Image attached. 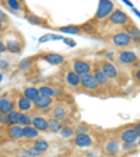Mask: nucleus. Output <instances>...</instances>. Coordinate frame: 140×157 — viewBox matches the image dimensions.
Returning a JSON list of instances; mask_svg holds the SVG:
<instances>
[{"label": "nucleus", "mask_w": 140, "mask_h": 157, "mask_svg": "<svg viewBox=\"0 0 140 157\" xmlns=\"http://www.w3.org/2000/svg\"><path fill=\"white\" fill-rule=\"evenodd\" d=\"M66 83H67L69 86H72V87H77V86L80 84V77H78L73 70L72 72H67V75H66Z\"/></svg>", "instance_id": "412c9836"}, {"label": "nucleus", "mask_w": 140, "mask_h": 157, "mask_svg": "<svg viewBox=\"0 0 140 157\" xmlns=\"http://www.w3.org/2000/svg\"><path fill=\"white\" fill-rule=\"evenodd\" d=\"M31 125H32V128H35L38 132L48 131V121L42 117H35L32 121H31Z\"/></svg>", "instance_id": "ddd939ff"}, {"label": "nucleus", "mask_w": 140, "mask_h": 157, "mask_svg": "<svg viewBox=\"0 0 140 157\" xmlns=\"http://www.w3.org/2000/svg\"><path fill=\"white\" fill-rule=\"evenodd\" d=\"M60 136L65 137V139L73 136V129L72 128H69V126H63L62 129H60Z\"/></svg>", "instance_id": "473e14b6"}, {"label": "nucleus", "mask_w": 140, "mask_h": 157, "mask_svg": "<svg viewBox=\"0 0 140 157\" xmlns=\"http://www.w3.org/2000/svg\"><path fill=\"white\" fill-rule=\"evenodd\" d=\"M27 18H28V21H31L32 24H39L41 23V18H39V17H35V16H28Z\"/></svg>", "instance_id": "f704fd0d"}, {"label": "nucleus", "mask_w": 140, "mask_h": 157, "mask_svg": "<svg viewBox=\"0 0 140 157\" xmlns=\"http://www.w3.org/2000/svg\"><path fill=\"white\" fill-rule=\"evenodd\" d=\"M7 7H9L10 10H13V11H20V10H21V3H20V2H17V0H7L6 3Z\"/></svg>", "instance_id": "7c9ffc66"}, {"label": "nucleus", "mask_w": 140, "mask_h": 157, "mask_svg": "<svg viewBox=\"0 0 140 157\" xmlns=\"http://www.w3.org/2000/svg\"><path fill=\"white\" fill-rule=\"evenodd\" d=\"M21 95H24L27 100H29V101L34 102L36 98L39 97V91H38V88L36 87H25L23 90V94Z\"/></svg>", "instance_id": "f3484780"}, {"label": "nucleus", "mask_w": 140, "mask_h": 157, "mask_svg": "<svg viewBox=\"0 0 140 157\" xmlns=\"http://www.w3.org/2000/svg\"><path fill=\"white\" fill-rule=\"evenodd\" d=\"M36 150H39L41 153H44V151L48 150V147H49V143L46 140H42V139H39V140H35V143H34V146Z\"/></svg>", "instance_id": "cd10ccee"}, {"label": "nucleus", "mask_w": 140, "mask_h": 157, "mask_svg": "<svg viewBox=\"0 0 140 157\" xmlns=\"http://www.w3.org/2000/svg\"><path fill=\"white\" fill-rule=\"evenodd\" d=\"M62 122L58 121V119H49L48 121V131H51L52 133H56V132H60V129H62Z\"/></svg>", "instance_id": "b1692460"}, {"label": "nucleus", "mask_w": 140, "mask_h": 157, "mask_svg": "<svg viewBox=\"0 0 140 157\" xmlns=\"http://www.w3.org/2000/svg\"><path fill=\"white\" fill-rule=\"evenodd\" d=\"M53 119H58V121H65L66 118H67V111H66V108L62 107V105H58V107L53 108Z\"/></svg>", "instance_id": "6ab92c4d"}, {"label": "nucleus", "mask_w": 140, "mask_h": 157, "mask_svg": "<svg viewBox=\"0 0 140 157\" xmlns=\"http://www.w3.org/2000/svg\"><path fill=\"white\" fill-rule=\"evenodd\" d=\"M133 77H134V80H136L137 83H140V69H136V70H134Z\"/></svg>", "instance_id": "ea45409f"}, {"label": "nucleus", "mask_w": 140, "mask_h": 157, "mask_svg": "<svg viewBox=\"0 0 140 157\" xmlns=\"http://www.w3.org/2000/svg\"><path fill=\"white\" fill-rule=\"evenodd\" d=\"M3 29V23H0V31Z\"/></svg>", "instance_id": "c03bdc74"}, {"label": "nucleus", "mask_w": 140, "mask_h": 157, "mask_svg": "<svg viewBox=\"0 0 140 157\" xmlns=\"http://www.w3.org/2000/svg\"><path fill=\"white\" fill-rule=\"evenodd\" d=\"M74 143L78 147H88L93 143V140H91V136H88L87 133H80V135H76Z\"/></svg>", "instance_id": "2eb2a0df"}, {"label": "nucleus", "mask_w": 140, "mask_h": 157, "mask_svg": "<svg viewBox=\"0 0 140 157\" xmlns=\"http://www.w3.org/2000/svg\"><path fill=\"white\" fill-rule=\"evenodd\" d=\"M38 133L39 132L32 126L23 128V137H25V139H36V137H38Z\"/></svg>", "instance_id": "5701e85b"}, {"label": "nucleus", "mask_w": 140, "mask_h": 157, "mask_svg": "<svg viewBox=\"0 0 140 157\" xmlns=\"http://www.w3.org/2000/svg\"><path fill=\"white\" fill-rule=\"evenodd\" d=\"M38 91H39V95H44V97H49V98H52L53 95L58 94V91H56L55 88L49 87V86H41V87L38 88Z\"/></svg>", "instance_id": "4be33fe9"}, {"label": "nucleus", "mask_w": 140, "mask_h": 157, "mask_svg": "<svg viewBox=\"0 0 140 157\" xmlns=\"http://www.w3.org/2000/svg\"><path fill=\"white\" fill-rule=\"evenodd\" d=\"M4 51H6V45H4L3 41H0V55H2Z\"/></svg>", "instance_id": "79ce46f5"}, {"label": "nucleus", "mask_w": 140, "mask_h": 157, "mask_svg": "<svg viewBox=\"0 0 140 157\" xmlns=\"http://www.w3.org/2000/svg\"><path fill=\"white\" fill-rule=\"evenodd\" d=\"M134 143H125L123 144V150L125 151H129V150H133Z\"/></svg>", "instance_id": "e433bc0d"}, {"label": "nucleus", "mask_w": 140, "mask_h": 157, "mask_svg": "<svg viewBox=\"0 0 140 157\" xmlns=\"http://www.w3.org/2000/svg\"><path fill=\"white\" fill-rule=\"evenodd\" d=\"M56 39H63L62 35H53V34H46V35H44L42 38H39V42L44 44L46 42V41H56Z\"/></svg>", "instance_id": "2f4dec72"}, {"label": "nucleus", "mask_w": 140, "mask_h": 157, "mask_svg": "<svg viewBox=\"0 0 140 157\" xmlns=\"http://www.w3.org/2000/svg\"><path fill=\"white\" fill-rule=\"evenodd\" d=\"M118 60L122 63V65H132L137 60V56L134 52L132 51H122L119 55H118Z\"/></svg>", "instance_id": "6e6552de"}, {"label": "nucleus", "mask_w": 140, "mask_h": 157, "mask_svg": "<svg viewBox=\"0 0 140 157\" xmlns=\"http://www.w3.org/2000/svg\"><path fill=\"white\" fill-rule=\"evenodd\" d=\"M42 59L45 60V62L51 63V65H62L63 62H65V58H63L60 53H55V52H51V53H45V55L42 56Z\"/></svg>", "instance_id": "9d476101"}, {"label": "nucleus", "mask_w": 140, "mask_h": 157, "mask_svg": "<svg viewBox=\"0 0 140 157\" xmlns=\"http://www.w3.org/2000/svg\"><path fill=\"white\" fill-rule=\"evenodd\" d=\"M126 33L127 35L131 36L132 42H140V29L137 28L136 25H133V24L131 23V25H126Z\"/></svg>", "instance_id": "a211bd4d"}, {"label": "nucleus", "mask_w": 140, "mask_h": 157, "mask_svg": "<svg viewBox=\"0 0 140 157\" xmlns=\"http://www.w3.org/2000/svg\"><path fill=\"white\" fill-rule=\"evenodd\" d=\"M2 78H3V76H2V75H0V82H2Z\"/></svg>", "instance_id": "a18cd8bd"}, {"label": "nucleus", "mask_w": 140, "mask_h": 157, "mask_svg": "<svg viewBox=\"0 0 140 157\" xmlns=\"http://www.w3.org/2000/svg\"><path fill=\"white\" fill-rule=\"evenodd\" d=\"M108 18H109V23L111 24H118V25H127V24L131 23V18L122 10H114L112 14Z\"/></svg>", "instance_id": "f03ea898"}, {"label": "nucleus", "mask_w": 140, "mask_h": 157, "mask_svg": "<svg viewBox=\"0 0 140 157\" xmlns=\"http://www.w3.org/2000/svg\"><path fill=\"white\" fill-rule=\"evenodd\" d=\"M114 3L109 2V0H101L100 4H98L97 13H95V18L97 20H105L107 17H109L114 11Z\"/></svg>", "instance_id": "f257e3e1"}, {"label": "nucleus", "mask_w": 140, "mask_h": 157, "mask_svg": "<svg viewBox=\"0 0 140 157\" xmlns=\"http://www.w3.org/2000/svg\"><path fill=\"white\" fill-rule=\"evenodd\" d=\"M80 84L84 88H87V90H91V91H95V90L100 87V84L97 83L95 77L91 73H90V75H85V76H81V77H80Z\"/></svg>", "instance_id": "39448f33"}, {"label": "nucleus", "mask_w": 140, "mask_h": 157, "mask_svg": "<svg viewBox=\"0 0 140 157\" xmlns=\"http://www.w3.org/2000/svg\"><path fill=\"white\" fill-rule=\"evenodd\" d=\"M51 104H52V98L44 97V95H39L35 101H34V105L36 108H39V109H46V108L51 107Z\"/></svg>", "instance_id": "dca6fc26"}, {"label": "nucleus", "mask_w": 140, "mask_h": 157, "mask_svg": "<svg viewBox=\"0 0 140 157\" xmlns=\"http://www.w3.org/2000/svg\"><path fill=\"white\" fill-rule=\"evenodd\" d=\"M119 139H121L123 143H134V142L139 139V135L136 133L133 128H126L123 131L121 132L119 135Z\"/></svg>", "instance_id": "423d86ee"}, {"label": "nucleus", "mask_w": 140, "mask_h": 157, "mask_svg": "<svg viewBox=\"0 0 140 157\" xmlns=\"http://www.w3.org/2000/svg\"><path fill=\"white\" fill-rule=\"evenodd\" d=\"M93 76L95 77V80H97V83L100 86H107L108 82H109V80L107 78V76L101 72V69H95V72H94V75Z\"/></svg>", "instance_id": "a878e982"}, {"label": "nucleus", "mask_w": 140, "mask_h": 157, "mask_svg": "<svg viewBox=\"0 0 140 157\" xmlns=\"http://www.w3.org/2000/svg\"><path fill=\"white\" fill-rule=\"evenodd\" d=\"M14 111V102H11L9 98H0V112L9 114Z\"/></svg>", "instance_id": "aec40b11"}, {"label": "nucleus", "mask_w": 140, "mask_h": 157, "mask_svg": "<svg viewBox=\"0 0 140 157\" xmlns=\"http://www.w3.org/2000/svg\"><path fill=\"white\" fill-rule=\"evenodd\" d=\"M18 125L23 128L25 126H31V118H29L28 114H24V112H20V121H18Z\"/></svg>", "instance_id": "c756f323"}, {"label": "nucleus", "mask_w": 140, "mask_h": 157, "mask_svg": "<svg viewBox=\"0 0 140 157\" xmlns=\"http://www.w3.org/2000/svg\"><path fill=\"white\" fill-rule=\"evenodd\" d=\"M112 44L119 48H125V46H129L132 44L131 36L127 35L126 31H122V33H118L112 36Z\"/></svg>", "instance_id": "20e7f679"}, {"label": "nucleus", "mask_w": 140, "mask_h": 157, "mask_svg": "<svg viewBox=\"0 0 140 157\" xmlns=\"http://www.w3.org/2000/svg\"><path fill=\"white\" fill-rule=\"evenodd\" d=\"M133 129H134V131H136V133L139 135V137H140V121H139V122H136V124H134Z\"/></svg>", "instance_id": "a19ab883"}, {"label": "nucleus", "mask_w": 140, "mask_h": 157, "mask_svg": "<svg viewBox=\"0 0 140 157\" xmlns=\"http://www.w3.org/2000/svg\"><path fill=\"white\" fill-rule=\"evenodd\" d=\"M18 121H20V112L18 111H11L7 114V125L16 126V125H18Z\"/></svg>", "instance_id": "393cba45"}, {"label": "nucleus", "mask_w": 140, "mask_h": 157, "mask_svg": "<svg viewBox=\"0 0 140 157\" xmlns=\"http://www.w3.org/2000/svg\"><path fill=\"white\" fill-rule=\"evenodd\" d=\"M0 67H7V62H4V60H0Z\"/></svg>", "instance_id": "37998d69"}, {"label": "nucleus", "mask_w": 140, "mask_h": 157, "mask_svg": "<svg viewBox=\"0 0 140 157\" xmlns=\"http://www.w3.org/2000/svg\"><path fill=\"white\" fill-rule=\"evenodd\" d=\"M4 45H6V51L11 53H20L23 51V42H20L17 39H9Z\"/></svg>", "instance_id": "f8f14e48"}, {"label": "nucleus", "mask_w": 140, "mask_h": 157, "mask_svg": "<svg viewBox=\"0 0 140 157\" xmlns=\"http://www.w3.org/2000/svg\"><path fill=\"white\" fill-rule=\"evenodd\" d=\"M32 63H34V58H27V59H23V60H21V62L18 63V70H21V72H25V70L31 69Z\"/></svg>", "instance_id": "bb28decb"}, {"label": "nucleus", "mask_w": 140, "mask_h": 157, "mask_svg": "<svg viewBox=\"0 0 140 157\" xmlns=\"http://www.w3.org/2000/svg\"><path fill=\"white\" fill-rule=\"evenodd\" d=\"M87 131H88V126H85V125H78L77 129H76L77 135H80V133H87Z\"/></svg>", "instance_id": "72a5a7b5"}, {"label": "nucleus", "mask_w": 140, "mask_h": 157, "mask_svg": "<svg viewBox=\"0 0 140 157\" xmlns=\"http://www.w3.org/2000/svg\"><path fill=\"white\" fill-rule=\"evenodd\" d=\"M7 135H9V137L13 139V140H20V139H23V126H20V125L9 126Z\"/></svg>", "instance_id": "4468645a"}, {"label": "nucleus", "mask_w": 140, "mask_h": 157, "mask_svg": "<svg viewBox=\"0 0 140 157\" xmlns=\"http://www.w3.org/2000/svg\"><path fill=\"white\" fill-rule=\"evenodd\" d=\"M17 107H18V109H20L18 112H27V111H31V109H32L34 102L27 100L24 95H20V97L17 98Z\"/></svg>", "instance_id": "9b49d317"}, {"label": "nucleus", "mask_w": 140, "mask_h": 157, "mask_svg": "<svg viewBox=\"0 0 140 157\" xmlns=\"http://www.w3.org/2000/svg\"><path fill=\"white\" fill-rule=\"evenodd\" d=\"M73 72L78 76V77H81V76H85V75H90L91 72V65L83 59H77L73 62Z\"/></svg>", "instance_id": "7ed1b4c3"}, {"label": "nucleus", "mask_w": 140, "mask_h": 157, "mask_svg": "<svg viewBox=\"0 0 140 157\" xmlns=\"http://www.w3.org/2000/svg\"><path fill=\"white\" fill-rule=\"evenodd\" d=\"M59 31H62V33H66V34H80V27L77 25H69V27H60L59 28Z\"/></svg>", "instance_id": "c85d7f7f"}, {"label": "nucleus", "mask_w": 140, "mask_h": 157, "mask_svg": "<svg viewBox=\"0 0 140 157\" xmlns=\"http://www.w3.org/2000/svg\"><path fill=\"white\" fill-rule=\"evenodd\" d=\"M139 146H140V139H139Z\"/></svg>", "instance_id": "49530a36"}, {"label": "nucleus", "mask_w": 140, "mask_h": 157, "mask_svg": "<svg viewBox=\"0 0 140 157\" xmlns=\"http://www.w3.org/2000/svg\"><path fill=\"white\" fill-rule=\"evenodd\" d=\"M63 42L67 44V45H70V46H76V42L73 41V39H70V38H63Z\"/></svg>", "instance_id": "58836bf2"}, {"label": "nucleus", "mask_w": 140, "mask_h": 157, "mask_svg": "<svg viewBox=\"0 0 140 157\" xmlns=\"http://www.w3.org/2000/svg\"><path fill=\"white\" fill-rule=\"evenodd\" d=\"M101 72L107 76V78H116L118 76V69L111 62H107V60L101 62Z\"/></svg>", "instance_id": "0eeeda50"}, {"label": "nucleus", "mask_w": 140, "mask_h": 157, "mask_svg": "<svg viewBox=\"0 0 140 157\" xmlns=\"http://www.w3.org/2000/svg\"><path fill=\"white\" fill-rule=\"evenodd\" d=\"M0 125H7V114L0 112Z\"/></svg>", "instance_id": "c9c22d12"}, {"label": "nucleus", "mask_w": 140, "mask_h": 157, "mask_svg": "<svg viewBox=\"0 0 140 157\" xmlns=\"http://www.w3.org/2000/svg\"><path fill=\"white\" fill-rule=\"evenodd\" d=\"M121 150V143L118 140H107V143L104 144V151L109 156H115L119 153Z\"/></svg>", "instance_id": "1a4fd4ad"}, {"label": "nucleus", "mask_w": 140, "mask_h": 157, "mask_svg": "<svg viewBox=\"0 0 140 157\" xmlns=\"http://www.w3.org/2000/svg\"><path fill=\"white\" fill-rule=\"evenodd\" d=\"M4 21H9V17H7L6 13H3V11L0 10V23H4Z\"/></svg>", "instance_id": "4c0bfd02"}]
</instances>
